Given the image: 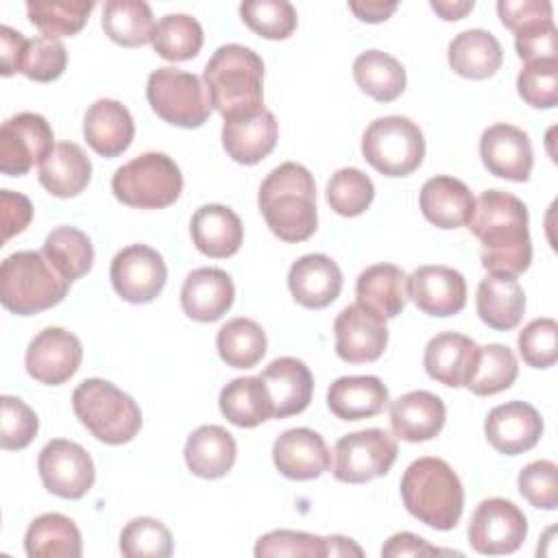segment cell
<instances>
[{
  "label": "cell",
  "instance_id": "1",
  "mask_svg": "<svg viewBox=\"0 0 558 558\" xmlns=\"http://www.w3.org/2000/svg\"><path fill=\"white\" fill-rule=\"evenodd\" d=\"M469 229L482 242L480 259L488 272L517 277L530 268L527 207L514 194L484 190L475 201Z\"/></svg>",
  "mask_w": 558,
  "mask_h": 558
},
{
  "label": "cell",
  "instance_id": "2",
  "mask_svg": "<svg viewBox=\"0 0 558 558\" xmlns=\"http://www.w3.org/2000/svg\"><path fill=\"white\" fill-rule=\"evenodd\" d=\"M257 203L268 229L283 242H303L318 227L316 183L301 163L286 161L268 172L259 185Z\"/></svg>",
  "mask_w": 558,
  "mask_h": 558
},
{
  "label": "cell",
  "instance_id": "3",
  "mask_svg": "<svg viewBox=\"0 0 558 558\" xmlns=\"http://www.w3.org/2000/svg\"><path fill=\"white\" fill-rule=\"evenodd\" d=\"M262 81V57L242 44L220 46L203 70V83L211 105L225 120L248 116L264 107Z\"/></svg>",
  "mask_w": 558,
  "mask_h": 558
},
{
  "label": "cell",
  "instance_id": "4",
  "mask_svg": "<svg viewBox=\"0 0 558 558\" xmlns=\"http://www.w3.org/2000/svg\"><path fill=\"white\" fill-rule=\"evenodd\" d=\"M401 499L405 510L421 523L447 532L462 517L464 490L456 471L440 458L414 460L401 477Z\"/></svg>",
  "mask_w": 558,
  "mask_h": 558
},
{
  "label": "cell",
  "instance_id": "5",
  "mask_svg": "<svg viewBox=\"0 0 558 558\" xmlns=\"http://www.w3.org/2000/svg\"><path fill=\"white\" fill-rule=\"evenodd\" d=\"M70 281L41 251H17L0 266V301L17 314L31 316L63 301Z\"/></svg>",
  "mask_w": 558,
  "mask_h": 558
},
{
  "label": "cell",
  "instance_id": "6",
  "mask_svg": "<svg viewBox=\"0 0 558 558\" xmlns=\"http://www.w3.org/2000/svg\"><path fill=\"white\" fill-rule=\"evenodd\" d=\"M72 408L87 432L107 445H124L140 434V405L107 379H85L72 392Z\"/></svg>",
  "mask_w": 558,
  "mask_h": 558
},
{
  "label": "cell",
  "instance_id": "7",
  "mask_svg": "<svg viewBox=\"0 0 558 558\" xmlns=\"http://www.w3.org/2000/svg\"><path fill=\"white\" fill-rule=\"evenodd\" d=\"M113 196L137 209H163L183 190V174L166 153H144L113 172Z\"/></svg>",
  "mask_w": 558,
  "mask_h": 558
},
{
  "label": "cell",
  "instance_id": "8",
  "mask_svg": "<svg viewBox=\"0 0 558 558\" xmlns=\"http://www.w3.org/2000/svg\"><path fill=\"white\" fill-rule=\"evenodd\" d=\"M364 159L386 177L412 174L425 157V137L416 122L405 116L373 120L362 135Z\"/></svg>",
  "mask_w": 558,
  "mask_h": 558
},
{
  "label": "cell",
  "instance_id": "9",
  "mask_svg": "<svg viewBox=\"0 0 558 558\" xmlns=\"http://www.w3.org/2000/svg\"><path fill=\"white\" fill-rule=\"evenodd\" d=\"M146 98L163 122L181 129H196L205 124L214 109L203 78L170 65L150 72Z\"/></svg>",
  "mask_w": 558,
  "mask_h": 558
},
{
  "label": "cell",
  "instance_id": "10",
  "mask_svg": "<svg viewBox=\"0 0 558 558\" xmlns=\"http://www.w3.org/2000/svg\"><path fill=\"white\" fill-rule=\"evenodd\" d=\"M397 440L379 427L360 429L338 438L331 453V473L344 484H364L381 477L397 460Z\"/></svg>",
  "mask_w": 558,
  "mask_h": 558
},
{
  "label": "cell",
  "instance_id": "11",
  "mask_svg": "<svg viewBox=\"0 0 558 558\" xmlns=\"http://www.w3.org/2000/svg\"><path fill=\"white\" fill-rule=\"evenodd\" d=\"M527 536V519L523 510L501 497L477 504L469 523V543L477 554L504 556L514 554Z\"/></svg>",
  "mask_w": 558,
  "mask_h": 558
},
{
  "label": "cell",
  "instance_id": "12",
  "mask_svg": "<svg viewBox=\"0 0 558 558\" xmlns=\"http://www.w3.org/2000/svg\"><path fill=\"white\" fill-rule=\"evenodd\" d=\"M54 133L48 120L33 111H22L2 122L0 170L7 177H22L39 166L54 150Z\"/></svg>",
  "mask_w": 558,
  "mask_h": 558
},
{
  "label": "cell",
  "instance_id": "13",
  "mask_svg": "<svg viewBox=\"0 0 558 558\" xmlns=\"http://www.w3.org/2000/svg\"><path fill=\"white\" fill-rule=\"evenodd\" d=\"M39 477L46 490L61 499H81L96 480L92 456L74 440L52 438L37 458Z\"/></svg>",
  "mask_w": 558,
  "mask_h": 558
},
{
  "label": "cell",
  "instance_id": "14",
  "mask_svg": "<svg viewBox=\"0 0 558 558\" xmlns=\"http://www.w3.org/2000/svg\"><path fill=\"white\" fill-rule=\"evenodd\" d=\"M111 286L129 303H150L166 286L168 268L153 246L129 244L116 253L109 268Z\"/></svg>",
  "mask_w": 558,
  "mask_h": 558
},
{
  "label": "cell",
  "instance_id": "15",
  "mask_svg": "<svg viewBox=\"0 0 558 558\" xmlns=\"http://www.w3.org/2000/svg\"><path fill=\"white\" fill-rule=\"evenodd\" d=\"M336 353L349 364H366L381 357L388 344L386 318L364 303L347 305L333 320Z\"/></svg>",
  "mask_w": 558,
  "mask_h": 558
},
{
  "label": "cell",
  "instance_id": "16",
  "mask_svg": "<svg viewBox=\"0 0 558 558\" xmlns=\"http://www.w3.org/2000/svg\"><path fill=\"white\" fill-rule=\"evenodd\" d=\"M81 340L63 327L41 329L26 349V373L46 386L65 384L81 366Z\"/></svg>",
  "mask_w": 558,
  "mask_h": 558
},
{
  "label": "cell",
  "instance_id": "17",
  "mask_svg": "<svg viewBox=\"0 0 558 558\" xmlns=\"http://www.w3.org/2000/svg\"><path fill=\"white\" fill-rule=\"evenodd\" d=\"M480 157L490 174L517 183L527 181L534 166L530 135L506 122L493 124L482 133Z\"/></svg>",
  "mask_w": 558,
  "mask_h": 558
},
{
  "label": "cell",
  "instance_id": "18",
  "mask_svg": "<svg viewBox=\"0 0 558 558\" xmlns=\"http://www.w3.org/2000/svg\"><path fill=\"white\" fill-rule=\"evenodd\" d=\"M484 434L495 451L519 456L541 440L543 418L534 405L525 401H508L488 412Z\"/></svg>",
  "mask_w": 558,
  "mask_h": 558
},
{
  "label": "cell",
  "instance_id": "19",
  "mask_svg": "<svg viewBox=\"0 0 558 558\" xmlns=\"http://www.w3.org/2000/svg\"><path fill=\"white\" fill-rule=\"evenodd\" d=\"M408 299L429 316H453L466 305V281L449 266H418L408 277Z\"/></svg>",
  "mask_w": 558,
  "mask_h": 558
},
{
  "label": "cell",
  "instance_id": "20",
  "mask_svg": "<svg viewBox=\"0 0 558 558\" xmlns=\"http://www.w3.org/2000/svg\"><path fill=\"white\" fill-rule=\"evenodd\" d=\"M272 462L288 480H316L331 466L329 449L323 436L310 427H292L277 436Z\"/></svg>",
  "mask_w": 558,
  "mask_h": 558
},
{
  "label": "cell",
  "instance_id": "21",
  "mask_svg": "<svg viewBox=\"0 0 558 558\" xmlns=\"http://www.w3.org/2000/svg\"><path fill=\"white\" fill-rule=\"evenodd\" d=\"M288 288L299 305L323 310L340 296L342 272L331 257L323 253H310L290 266Z\"/></svg>",
  "mask_w": 558,
  "mask_h": 558
},
{
  "label": "cell",
  "instance_id": "22",
  "mask_svg": "<svg viewBox=\"0 0 558 558\" xmlns=\"http://www.w3.org/2000/svg\"><path fill=\"white\" fill-rule=\"evenodd\" d=\"M270 403L272 418H286L301 414L310 401L314 390V377L310 368L296 357H277L262 373Z\"/></svg>",
  "mask_w": 558,
  "mask_h": 558
},
{
  "label": "cell",
  "instance_id": "23",
  "mask_svg": "<svg viewBox=\"0 0 558 558\" xmlns=\"http://www.w3.org/2000/svg\"><path fill=\"white\" fill-rule=\"evenodd\" d=\"M277 120L266 107L248 116L225 120L222 124V146L227 155L242 166H253L268 157L277 144Z\"/></svg>",
  "mask_w": 558,
  "mask_h": 558
},
{
  "label": "cell",
  "instance_id": "24",
  "mask_svg": "<svg viewBox=\"0 0 558 558\" xmlns=\"http://www.w3.org/2000/svg\"><path fill=\"white\" fill-rule=\"evenodd\" d=\"M477 353L480 347L469 336L456 331H440L427 342L423 366L425 373L438 384L462 388L471 379Z\"/></svg>",
  "mask_w": 558,
  "mask_h": 558
},
{
  "label": "cell",
  "instance_id": "25",
  "mask_svg": "<svg viewBox=\"0 0 558 558\" xmlns=\"http://www.w3.org/2000/svg\"><path fill=\"white\" fill-rule=\"evenodd\" d=\"M235 288L222 268H196L181 288L183 312L198 323H214L233 305Z\"/></svg>",
  "mask_w": 558,
  "mask_h": 558
},
{
  "label": "cell",
  "instance_id": "26",
  "mask_svg": "<svg viewBox=\"0 0 558 558\" xmlns=\"http://www.w3.org/2000/svg\"><path fill=\"white\" fill-rule=\"evenodd\" d=\"M447 418L442 399L427 390H412L390 403V427L397 438L425 442L440 434Z\"/></svg>",
  "mask_w": 558,
  "mask_h": 558
},
{
  "label": "cell",
  "instance_id": "27",
  "mask_svg": "<svg viewBox=\"0 0 558 558\" xmlns=\"http://www.w3.org/2000/svg\"><path fill=\"white\" fill-rule=\"evenodd\" d=\"M83 135L92 150L111 159L131 146L135 124L129 109L120 100L100 98L85 111Z\"/></svg>",
  "mask_w": 558,
  "mask_h": 558
},
{
  "label": "cell",
  "instance_id": "28",
  "mask_svg": "<svg viewBox=\"0 0 558 558\" xmlns=\"http://www.w3.org/2000/svg\"><path fill=\"white\" fill-rule=\"evenodd\" d=\"M190 233L194 246L203 255L214 259L235 255L244 240V227L240 216L231 207L218 203L203 205L194 211Z\"/></svg>",
  "mask_w": 558,
  "mask_h": 558
},
{
  "label": "cell",
  "instance_id": "29",
  "mask_svg": "<svg viewBox=\"0 0 558 558\" xmlns=\"http://www.w3.org/2000/svg\"><path fill=\"white\" fill-rule=\"evenodd\" d=\"M418 205L423 216L438 229H458L469 225L475 209V198L466 183L440 174L423 183Z\"/></svg>",
  "mask_w": 558,
  "mask_h": 558
},
{
  "label": "cell",
  "instance_id": "30",
  "mask_svg": "<svg viewBox=\"0 0 558 558\" xmlns=\"http://www.w3.org/2000/svg\"><path fill=\"white\" fill-rule=\"evenodd\" d=\"M388 401V388L375 375L338 377L327 390V405L340 421L373 418L386 410Z\"/></svg>",
  "mask_w": 558,
  "mask_h": 558
},
{
  "label": "cell",
  "instance_id": "31",
  "mask_svg": "<svg viewBox=\"0 0 558 558\" xmlns=\"http://www.w3.org/2000/svg\"><path fill=\"white\" fill-rule=\"evenodd\" d=\"M475 307L484 325L495 331L514 329L525 314V292L517 277L488 272L475 294Z\"/></svg>",
  "mask_w": 558,
  "mask_h": 558
},
{
  "label": "cell",
  "instance_id": "32",
  "mask_svg": "<svg viewBox=\"0 0 558 558\" xmlns=\"http://www.w3.org/2000/svg\"><path fill=\"white\" fill-rule=\"evenodd\" d=\"M235 438L220 425H201L194 429L183 449L187 469L203 480L225 477L235 464Z\"/></svg>",
  "mask_w": 558,
  "mask_h": 558
},
{
  "label": "cell",
  "instance_id": "33",
  "mask_svg": "<svg viewBox=\"0 0 558 558\" xmlns=\"http://www.w3.org/2000/svg\"><path fill=\"white\" fill-rule=\"evenodd\" d=\"M37 179L41 187L57 198L78 196L92 179V161L74 142H61L39 163Z\"/></svg>",
  "mask_w": 558,
  "mask_h": 558
},
{
  "label": "cell",
  "instance_id": "34",
  "mask_svg": "<svg viewBox=\"0 0 558 558\" xmlns=\"http://www.w3.org/2000/svg\"><path fill=\"white\" fill-rule=\"evenodd\" d=\"M447 61L456 74L484 81L501 68L504 50L493 33L484 28H469L451 39L447 48Z\"/></svg>",
  "mask_w": 558,
  "mask_h": 558
},
{
  "label": "cell",
  "instance_id": "35",
  "mask_svg": "<svg viewBox=\"0 0 558 558\" xmlns=\"http://www.w3.org/2000/svg\"><path fill=\"white\" fill-rule=\"evenodd\" d=\"M24 549L31 558H78L83 554V541L70 517L46 512L31 521L24 534Z\"/></svg>",
  "mask_w": 558,
  "mask_h": 558
},
{
  "label": "cell",
  "instance_id": "36",
  "mask_svg": "<svg viewBox=\"0 0 558 558\" xmlns=\"http://www.w3.org/2000/svg\"><path fill=\"white\" fill-rule=\"evenodd\" d=\"M355 296L384 318H395L408 301V275L395 264H375L360 272Z\"/></svg>",
  "mask_w": 558,
  "mask_h": 558
},
{
  "label": "cell",
  "instance_id": "37",
  "mask_svg": "<svg viewBox=\"0 0 558 558\" xmlns=\"http://www.w3.org/2000/svg\"><path fill=\"white\" fill-rule=\"evenodd\" d=\"M218 405L222 416L235 427H257L266 418H272V403L259 375L231 379L220 390Z\"/></svg>",
  "mask_w": 558,
  "mask_h": 558
},
{
  "label": "cell",
  "instance_id": "38",
  "mask_svg": "<svg viewBox=\"0 0 558 558\" xmlns=\"http://www.w3.org/2000/svg\"><path fill=\"white\" fill-rule=\"evenodd\" d=\"M357 87L379 102L397 100L405 89V68L399 59L381 50H366L353 61Z\"/></svg>",
  "mask_w": 558,
  "mask_h": 558
},
{
  "label": "cell",
  "instance_id": "39",
  "mask_svg": "<svg viewBox=\"0 0 558 558\" xmlns=\"http://www.w3.org/2000/svg\"><path fill=\"white\" fill-rule=\"evenodd\" d=\"M155 17L144 0H109L102 9V31L124 48L153 41Z\"/></svg>",
  "mask_w": 558,
  "mask_h": 558
},
{
  "label": "cell",
  "instance_id": "40",
  "mask_svg": "<svg viewBox=\"0 0 558 558\" xmlns=\"http://www.w3.org/2000/svg\"><path fill=\"white\" fill-rule=\"evenodd\" d=\"M216 349L231 368H253L266 353V333L253 318H231L218 329Z\"/></svg>",
  "mask_w": 558,
  "mask_h": 558
},
{
  "label": "cell",
  "instance_id": "41",
  "mask_svg": "<svg viewBox=\"0 0 558 558\" xmlns=\"http://www.w3.org/2000/svg\"><path fill=\"white\" fill-rule=\"evenodd\" d=\"M41 253L70 283L87 275L94 264L92 240L81 229L68 225H61L46 235Z\"/></svg>",
  "mask_w": 558,
  "mask_h": 558
},
{
  "label": "cell",
  "instance_id": "42",
  "mask_svg": "<svg viewBox=\"0 0 558 558\" xmlns=\"http://www.w3.org/2000/svg\"><path fill=\"white\" fill-rule=\"evenodd\" d=\"M519 375V362L510 347L506 344H486L480 347L475 368L464 388L477 397H490L501 390H508Z\"/></svg>",
  "mask_w": 558,
  "mask_h": 558
},
{
  "label": "cell",
  "instance_id": "43",
  "mask_svg": "<svg viewBox=\"0 0 558 558\" xmlns=\"http://www.w3.org/2000/svg\"><path fill=\"white\" fill-rule=\"evenodd\" d=\"M150 44L166 61H187L203 48V26L192 15L168 13L157 22Z\"/></svg>",
  "mask_w": 558,
  "mask_h": 558
},
{
  "label": "cell",
  "instance_id": "44",
  "mask_svg": "<svg viewBox=\"0 0 558 558\" xmlns=\"http://www.w3.org/2000/svg\"><path fill=\"white\" fill-rule=\"evenodd\" d=\"M92 9H94V2H87V0L26 2V13L31 24H35L41 31V35L57 37V39L76 35L87 24Z\"/></svg>",
  "mask_w": 558,
  "mask_h": 558
},
{
  "label": "cell",
  "instance_id": "45",
  "mask_svg": "<svg viewBox=\"0 0 558 558\" xmlns=\"http://www.w3.org/2000/svg\"><path fill=\"white\" fill-rule=\"evenodd\" d=\"M375 198V185L360 168H340L327 181V203L338 216H360Z\"/></svg>",
  "mask_w": 558,
  "mask_h": 558
},
{
  "label": "cell",
  "instance_id": "46",
  "mask_svg": "<svg viewBox=\"0 0 558 558\" xmlns=\"http://www.w3.org/2000/svg\"><path fill=\"white\" fill-rule=\"evenodd\" d=\"M172 549L170 530L153 517L131 519L122 527L120 551L126 558H168L172 556Z\"/></svg>",
  "mask_w": 558,
  "mask_h": 558
},
{
  "label": "cell",
  "instance_id": "47",
  "mask_svg": "<svg viewBox=\"0 0 558 558\" xmlns=\"http://www.w3.org/2000/svg\"><path fill=\"white\" fill-rule=\"evenodd\" d=\"M240 15L266 39H288L296 28V11L288 0H248L240 4Z\"/></svg>",
  "mask_w": 558,
  "mask_h": 558
},
{
  "label": "cell",
  "instance_id": "48",
  "mask_svg": "<svg viewBox=\"0 0 558 558\" xmlns=\"http://www.w3.org/2000/svg\"><path fill=\"white\" fill-rule=\"evenodd\" d=\"M68 65V50L57 37L37 35L28 39L24 59H22V74L37 83H50L63 74Z\"/></svg>",
  "mask_w": 558,
  "mask_h": 558
},
{
  "label": "cell",
  "instance_id": "49",
  "mask_svg": "<svg viewBox=\"0 0 558 558\" xmlns=\"http://www.w3.org/2000/svg\"><path fill=\"white\" fill-rule=\"evenodd\" d=\"M519 96L534 109L558 105V59L525 63L517 76Z\"/></svg>",
  "mask_w": 558,
  "mask_h": 558
},
{
  "label": "cell",
  "instance_id": "50",
  "mask_svg": "<svg viewBox=\"0 0 558 558\" xmlns=\"http://www.w3.org/2000/svg\"><path fill=\"white\" fill-rule=\"evenodd\" d=\"M39 429V418L22 399L4 395L0 399V445L7 451L24 449L33 442Z\"/></svg>",
  "mask_w": 558,
  "mask_h": 558
},
{
  "label": "cell",
  "instance_id": "51",
  "mask_svg": "<svg viewBox=\"0 0 558 558\" xmlns=\"http://www.w3.org/2000/svg\"><path fill=\"white\" fill-rule=\"evenodd\" d=\"M523 362L532 368H549L558 357V325L554 318H534L517 338Z\"/></svg>",
  "mask_w": 558,
  "mask_h": 558
},
{
  "label": "cell",
  "instance_id": "52",
  "mask_svg": "<svg viewBox=\"0 0 558 558\" xmlns=\"http://www.w3.org/2000/svg\"><path fill=\"white\" fill-rule=\"evenodd\" d=\"M255 556H299V558H325L327 556V538L294 532V530H272L259 536L255 545Z\"/></svg>",
  "mask_w": 558,
  "mask_h": 558
},
{
  "label": "cell",
  "instance_id": "53",
  "mask_svg": "<svg viewBox=\"0 0 558 558\" xmlns=\"http://www.w3.org/2000/svg\"><path fill=\"white\" fill-rule=\"evenodd\" d=\"M558 466L551 460H534L519 473V493L541 510H556L558 506Z\"/></svg>",
  "mask_w": 558,
  "mask_h": 558
},
{
  "label": "cell",
  "instance_id": "54",
  "mask_svg": "<svg viewBox=\"0 0 558 558\" xmlns=\"http://www.w3.org/2000/svg\"><path fill=\"white\" fill-rule=\"evenodd\" d=\"M514 48L525 63L558 59V31L554 17L536 20L514 31Z\"/></svg>",
  "mask_w": 558,
  "mask_h": 558
},
{
  "label": "cell",
  "instance_id": "55",
  "mask_svg": "<svg viewBox=\"0 0 558 558\" xmlns=\"http://www.w3.org/2000/svg\"><path fill=\"white\" fill-rule=\"evenodd\" d=\"M497 13H499L501 24L514 33L530 22L549 20L551 2H547V0H499Z\"/></svg>",
  "mask_w": 558,
  "mask_h": 558
},
{
  "label": "cell",
  "instance_id": "56",
  "mask_svg": "<svg viewBox=\"0 0 558 558\" xmlns=\"http://www.w3.org/2000/svg\"><path fill=\"white\" fill-rule=\"evenodd\" d=\"M0 207H2V238L4 242L9 238H13L15 233H22L31 218H33V205L24 194L11 192V190H2L0 192Z\"/></svg>",
  "mask_w": 558,
  "mask_h": 558
},
{
  "label": "cell",
  "instance_id": "57",
  "mask_svg": "<svg viewBox=\"0 0 558 558\" xmlns=\"http://www.w3.org/2000/svg\"><path fill=\"white\" fill-rule=\"evenodd\" d=\"M28 39L13 31L11 26H0V61H2V76H11L15 72H22V59L26 50Z\"/></svg>",
  "mask_w": 558,
  "mask_h": 558
},
{
  "label": "cell",
  "instance_id": "58",
  "mask_svg": "<svg viewBox=\"0 0 558 558\" xmlns=\"http://www.w3.org/2000/svg\"><path fill=\"white\" fill-rule=\"evenodd\" d=\"M440 554V549H436L434 545H429L423 536H416L412 532H399L392 534L384 547H381V556L384 558H405V556H436Z\"/></svg>",
  "mask_w": 558,
  "mask_h": 558
},
{
  "label": "cell",
  "instance_id": "59",
  "mask_svg": "<svg viewBox=\"0 0 558 558\" xmlns=\"http://www.w3.org/2000/svg\"><path fill=\"white\" fill-rule=\"evenodd\" d=\"M351 13L368 24H377L388 20L397 11V2H381V0H362V2H349Z\"/></svg>",
  "mask_w": 558,
  "mask_h": 558
},
{
  "label": "cell",
  "instance_id": "60",
  "mask_svg": "<svg viewBox=\"0 0 558 558\" xmlns=\"http://www.w3.org/2000/svg\"><path fill=\"white\" fill-rule=\"evenodd\" d=\"M429 7L447 22H453V20H462L471 9H473V2H449V0H434L429 2Z\"/></svg>",
  "mask_w": 558,
  "mask_h": 558
},
{
  "label": "cell",
  "instance_id": "61",
  "mask_svg": "<svg viewBox=\"0 0 558 558\" xmlns=\"http://www.w3.org/2000/svg\"><path fill=\"white\" fill-rule=\"evenodd\" d=\"M327 538V556H362V547L355 545L351 538L347 536H325Z\"/></svg>",
  "mask_w": 558,
  "mask_h": 558
}]
</instances>
